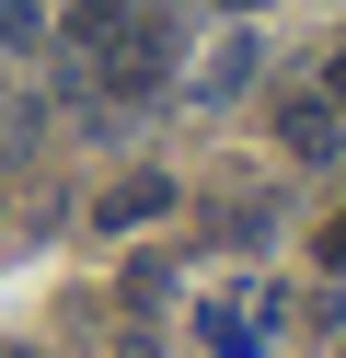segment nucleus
<instances>
[{
  "label": "nucleus",
  "mask_w": 346,
  "mask_h": 358,
  "mask_svg": "<svg viewBox=\"0 0 346 358\" xmlns=\"http://www.w3.org/2000/svg\"><path fill=\"white\" fill-rule=\"evenodd\" d=\"M196 347L208 358H266L277 347V301L243 289V278H231V289H196Z\"/></svg>",
  "instance_id": "nucleus-2"
},
{
  "label": "nucleus",
  "mask_w": 346,
  "mask_h": 358,
  "mask_svg": "<svg viewBox=\"0 0 346 358\" xmlns=\"http://www.w3.org/2000/svg\"><path fill=\"white\" fill-rule=\"evenodd\" d=\"M323 266H335V278H346V220H335V231H323Z\"/></svg>",
  "instance_id": "nucleus-6"
},
{
  "label": "nucleus",
  "mask_w": 346,
  "mask_h": 358,
  "mask_svg": "<svg viewBox=\"0 0 346 358\" xmlns=\"http://www.w3.org/2000/svg\"><path fill=\"white\" fill-rule=\"evenodd\" d=\"M335 358H346V347H335Z\"/></svg>",
  "instance_id": "nucleus-9"
},
{
  "label": "nucleus",
  "mask_w": 346,
  "mask_h": 358,
  "mask_svg": "<svg viewBox=\"0 0 346 358\" xmlns=\"http://www.w3.org/2000/svg\"><path fill=\"white\" fill-rule=\"evenodd\" d=\"M243 81H254V35H243V24H231V35H219V47H208V58H196V81H185V93H196V104H231V93H243Z\"/></svg>",
  "instance_id": "nucleus-4"
},
{
  "label": "nucleus",
  "mask_w": 346,
  "mask_h": 358,
  "mask_svg": "<svg viewBox=\"0 0 346 358\" xmlns=\"http://www.w3.org/2000/svg\"><path fill=\"white\" fill-rule=\"evenodd\" d=\"M231 12H266V0H231Z\"/></svg>",
  "instance_id": "nucleus-8"
},
{
  "label": "nucleus",
  "mask_w": 346,
  "mask_h": 358,
  "mask_svg": "<svg viewBox=\"0 0 346 358\" xmlns=\"http://www.w3.org/2000/svg\"><path fill=\"white\" fill-rule=\"evenodd\" d=\"M323 104H335V116H346V58H335V81H323Z\"/></svg>",
  "instance_id": "nucleus-7"
},
{
  "label": "nucleus",
  "mask_w": 346,
  "mask_h": 358,
  "mask_svg": "<svg viewBox=\"0 0 346 358\" xmlns=\"http://www.w3.org/2000/svg\"><path fill=\"white\" fill-rule=\"evenodd\" d=\"M161 208H173V185H161V173H127V185H104L92 220H104V231H138V220H161Z\"/></svg>",
  "instance_id": "nucleus-5"
},
{
  "label": "nucleus",
  "mask_w": 346,
  "mask_h": 358,
  "mask_svg": "<svg viewBox=\"0 0 346 358\" xmlns=\"http://www.w3.org/2000/svg\"><path fill=\"white\" fill-rule=\"evenodd\" d=\"M69 47H81V81L115 104L161 93L173 81V24H161L150 0H69Z\"/></svg>",
  "instance_id": "nucleus-1"
},
{
  "label": "nucleus",
  "mask_w": 346,
  "mask_h": 358,
  "mask_svg": "<svg viewBox=\"0 0 346 358\" xmlns=\"http://www.w3.org/2000/svg\"><path fill=\"white\" fill-rule=\"evenodd\" d=\"M335 139H346V127H335V104H323V93L277 104V150H289V162H335Z\"/></svg>",
  "instance_id": "nucleus-3"
}]
</instances>
